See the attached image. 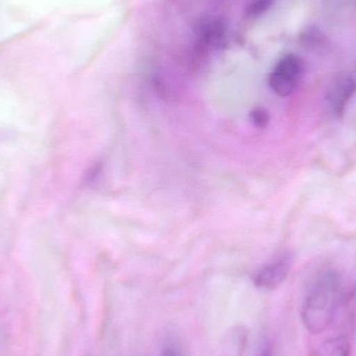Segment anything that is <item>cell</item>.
Masks as SVG:
<instances>
[{
  "label": "cell",
  "instance_id": "6da1fadb",
  "mask_svg": "<svg viewBox=\"0 0 356 356\" xmlns=\"http://www.w3.org/2000/svg\"><path fill=\"white\" fill-rule=\"evenodd\" d=\"M340 274L326 271L316 278L303 300L301 318L305 328L314 334L327 330L342 300Z\"/></svg>",
  "mask_w": 356,
  "mask_h": 356
},
{
  "label": "cell",
  "instance_id": "7a4b0ae2",
  "mask_svg": "<svg viewBox=\"0 0 356 356\" xmlns=\"http://www.w3.org/2000/svg\"><path fill=\"white\" fill-rule=\"evenodd\" d=\"M303 73V62L296 54L282 56L270 73L269 86L280 97L292 95Z\"/></svg>",
  "mask_w": 356,
  "mask_h": 356
},
{
  "label": "cell",
  "instance_id": "3957f363",
  "mask_svg": "<svg viewBox=\"0 0 356 356\" xmlns=\"http://www.w3.org/2000/svg\"><path fill=\"white\" fill-rule=\"evenodd\" d=\"M356 93V67L344 71L328 87L325 96L326 106L336 118H342L351 98Z\"/></svg>",
  "mask_w": 356,
  "mask_h": 356
},
{
  "label": "cell",
  "instance_id": "277c9868",
  "mask_svg": "<svg viewBox=\"0 0 356 356\" xmlns=\"http://www.w3.org/2000/svg\"><path fill=\"white\" fill-rule=\"evenodd\" d=\"M293 263L294 257L290 253H284L275 257L255 272L253 275V284L259 290H275L288 277Z\"/></svg>",
  "mask_w": 356,
  "mask_h": 356
},
{
  "label": "cell",
  "instance_id": "5b68a950",
  "mask_svg": "<svg viewBox=\"0 0 356 356\" xmlns=\"http://www.w3.org/2000/svg\"><path fill=\"white\" fill-rule=\"evenodd\" d=\"M227 24L220 17H207L201 19L195 29L196 48L200 51H207L211 48L221 47L225 41Z\"/></svg>",
  "mask_w": 356,
  "mask_h": 356
},
{
  "label": "cell",
  "instance_id": "8992f818",
  "mask_svg": "<svg viewBox=\"0 0 356 356\" xmlns=\"http://www.w3.org/2000/svg\"><path fill=\"white\" fill-rule=\"evenodd\" d=\"M351 347L346 337H336L326 340L314 356H350Z\"/></svg>",
  "mask_w": 356,
  "mask_h": 356
},
{
  "label": "cell",
  "instance_id": "52a82bcc",
  "mask_svg": "<svg viewBox=\"0 0 356 356\" xmlns=\"http://www.w3.org/2000/svg\"><path fill=\"white\" fill-rule=\"evenodd\" d=\"M275 0H248L245 14L248 18L255 19L265 14Z\"/></svg>",
  "mask_w": 356,
  "mask_h": 356
},
{
  "label": "cell",
  "instance_id": "ba28073f",
  "mask_svg": "<svg viewBox=\"0 0 356 356\" xmlns=\"http://www.w3.org/2000/svg\"><path fill=\"white\" fill-rule=\"evenodd\" d=\"M324 41V35L317 27H309L301 35V42L305 47H317Z\"/></svg>",
  "mask_w": 356,
  "mask_h": 356
},
{
  "label": "cell",
  "instance_id": "9c48e42d",
  "mask_svg": "<svg viewBox=\"0 0 356 356\" xmlns=\"http://www.w3.org/2000/svg\"><path fill=\"white\" fill-rule=\"evenodd\" d=\"M249 118H250L251 122H252L253 125L257 127V129H265L270 121L269 114H268L267 111L263 108H253L250 112V115H249Z\"/></svg>",
  "mask_w": 356,
  "mask_h": 356
},
{
  "label": "cell",
  "instance_id": "30bf717a",
  "mask_svg": "<svg viewBox=\"0 0 356 356\" xmlns=\"http://www.w3.org/2000/svg\"><path fill=\"white\" fill-rule=\"evenodd\" d=\"M160 356H186L181 347L178 346L175 343H167L161 351Z\"/></svg>",
  "mask_w": 356,
  "mask_h": 356
},
{
  "label": "cell",
  "instance_id": "8fae6325",
  "mask_svg": "<svg viewBox=\"0 0 356 356\" xmlns=\"http://www.w3.org/2000/svg\"><path fill=\"white\" fill-rule=\"evenodd\" d=\"M100 165L94 164L91 168L88 170L87 175H86V182L87 184H91L92 181H94V179H96V177H98L100 172Z\"/></svg>",
  "mask_w": 356,
  "mask_h": 356
},
{
  "label": "cell",
  "instance_id": "7c38bea8",
  "mask_svg": "<svg viewBox=\"0 0 356 356\" xmlns=\"http://www.w3.org/2000/svg\"><path fill=\"white\" fill-rule=\"evenodd\" d=\"M257 356H272V347L269 343H265L261 346V350H259V355Z\"/></svg>",
  "mask_w": 356,
  "mask_h": 356
},
{
  "label": "cell",
  "instance_id": "4fadbf2b",
  "mask_svg": "<svg viewBox=\"0 0 356 356\" xmlns=\"http://www.w3.org/2000/svg\"><path fill=\"white\" fill-rule=\"evenodd\" d=\"M353 1H355V3H356V0H353Z\"/></svg>",
  "mask_w": 356,
  "mask_h": 356
}]
</instances>
